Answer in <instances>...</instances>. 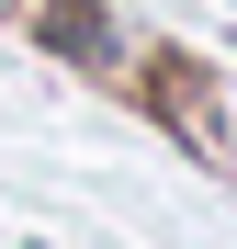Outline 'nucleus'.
Segmentation results:
<instances>
[{"label": "nucleus", "instance_id": "nucleus-1", "mask_svg": "<svg viewBox=\"0 0 237 249\" xmlns=\"http://www.w3.org/2000/svg\"><path fill=\"white\" fill-rule=\"evenodd\" d=\"M0 12H34V0H0Z\"/></svg>", "mask_w": 237, "mask_h": 249}]
</instances>
